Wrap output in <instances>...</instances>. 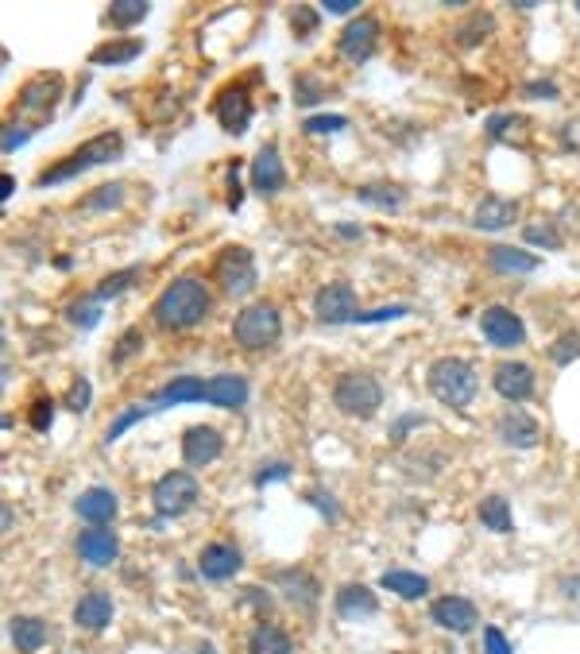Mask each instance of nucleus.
I'll list each match as a JSON object with an SVG mask.
<instances>
[{"mask_svg": "<svg viewBox=\"0 0 580 654\" xmlns=\"http://www.w3.org/2000/svg\"><path fill=\"white\" fill-rule=\"evenodd\" d=\"M310 504L318 507V511H325V515H329V519H333V515H337V504H333V500H329V496H310Z\"/></svg>", "mask_w": 580, "mask_h": 654, "instance_id": "obj_53", "label": "nucleus"}, {"mask_svg": "<svg viewBox=\"0 0 580 654\" xmlns=\"http://www.w3.org/2000/svg\"><path fill=\"white\" fill-rule=\"evenodd\" d=\"M580 357V337H573V333H565V337H557L550 345V360L557 364V368H565V364H573V360Z\"/></svg>", "mask_w": 580, "mask_h": 654, "instance_id": "obj_39", "label": "nucleus"}, {"mask_svg": "<svg viewBox=\"0 0 580 654\" xmlns=\"http://www.w3.org/2000/svg\"><path fill=\"white\" fill-rule=\"evenodd\" d=\"M78 519H86L89 527H109L116 519V496L109 488H86L78 500H74Z\"/></svg>", "mask_w": 580, "mask_h": 654, "instance_id": "obj_20", "label": "nucleus"}, {"mask_svg": "<svg viewBox=\"0 0 580 654\" xmlns=\"http://www.w3.org/2000/svg\"><path fill=\"white\" fill-rule=\"evenodd\" d=\"M515 221H519V202L499 198V194L480 198V206H476V213H472V225H476L480 233H499V229H511Z\"/></svg>", "mask_w": 580, "mask_h": 654, "instance_id": "obj_16", "label": "nucleus"}, {"mask_svg": "<svg viewBox=\"0 0 580 654\" xmlns=\"http://www.w3.org/2000/svg\"><path fill=\"white\" fill-rule=\"evenodd\" d=\"M542 268V260L534 252H522L511 244H492L488 248V271L495 275H530V271Z\"/></svg>", "mask_w": 580, "mask_h": 654, "instance_id": "obj_21", "label": "nucleus"}, {"mask_svg": "<svg viewBox=\"0 0 580 654\" xmlns=\"http://www.w3.org/2000/svg\"><path fill=\"white\" fill-rule=\"evenodd\" d=\"M74 550H78V558L93 569H105V565H113L120 558V542L109 527H86L78 542H74Z\"/></svg>", "mask_w": 580, "mask_h": 654, "instance_id": "obj_15", "label": "nucleus"}, {"mask_svg": "<svg viewBox=\"0 0 580 654\" xmlns=\"http://www.w3.org/2000/svg\"><path fill=\"white\" fill-rule=\"evenodd\" d=\"M144 349V333L140 329H124V337L116 341L113 349V364H124V360L132 357V353H140Z\"/></svg>", "mask_w": 580, "mask_h": 654, "instance_id": "obj_42", "label": "nucleus"}, {"mask_svg": "<svg viewBox=\"0 0 580 654\" xmlns=\"http://www.w3.org/2000/svg\"><path fill=\"white\" fill-rule=\"evenodd\" d=\"M356 198H360L364 206L383 209V213H399V209L406 206V190L403 186H395V182H387V179L364 182V186L356 190Z\"/></svg>", "mask_w": 580, "mask_h": 654, "instance_id": "obj_26", "label": "nucleus"}, {"mask_svg": "<svg viewBox=\"0 0 580 654\" xmlns=\"http://www.w3.org/2000/svg\"><path fill=\"white\" fill-rule=\"evenodd\" d=\"M476 515H480V523H484L488 531H499V535L511 531V504H507L503 496H484Z\"/></svg>", "mask_w": 580, "mask_h": 654, "instance_id": "obj_35", "label": "nucleus"}, {"mask_svg": "<svg viewBox=\"0 0 580 654\" xmlns=\"http://www.w3.org/2000/svg\"><path fill=\"white\" fill-rule=\"evenodd\" d=\"M484 654H511V643L499 627H484Z\"/></svg>", "mask_w": 580, "mask_h": 654, "instance_id": "obj_48", "label": "nucleus"}, {"mask_svg": "<svg viewBox=\"0 0 580 654\" xmlns=\"http://www.w3.org/2000/svg\"><path fill=\"white\" fill-rule=\"evenodd\" d=\"M426 384H430V395L441 399L445 407H453V411H464L472 399H476V391H480V376H476V368L461 357H441L430 364V376H426Z\"/></svg>", "mask_w": 580, "mask_h": 654, "instance_id": "obj_3", "label": "nucleus"}, {"mask_svg": "<svg viewBox=\"0 0 580 654\" xmlns=\"http://www.w3.org/2000/svg\"><path fill=\"white\" fill-rule=\"evenodd\" d=\"M321 8H325V12H333V16H352L360 4H356V0H325Z\"/></svg>", "mask_w": 580, "mask_h": 654, "instance_id": "obj_51", "label": "nucleus"}, {"mask_svg": "<svg viewBox=\"0 0 580 654\" xmlns=\"http://www.w3.org/2000/svg\"><path fill=\"white\" fill-rule=\"evenodd\" d=\"M337 612L345 616V620H364V616H372L376 612V593L372 589H364V585H345L341 593H337Z\"/></svg>", "mask_w": 580, "mask_h": 654, "instance_id": "obj_30", "label": "nucleus"}, {"mask_svg": "<svg viewBox=\"0 0 580 654\" xmlns=\"http://www.w3.org/2000/svg\"><path fill=\"white\" fill-rule=\"evenodd\" d=\"M287 476H290L287 461H275V465H267V469H260V473H256V488H267L271 480H287Z\"/></svg>", "mask_w": 580, "mask_h": 654, "instance_id": "obj_49", "label": "nucleus"}, {"mask_svg": "<svg viewBox=\"0 0 580 654\" xmlns=\"http://www.w3.org/2000/svg\"><path fill=\"white\" fill-rule=\"evenodd\" d=\"M492 387L495 395L507 399V403H526L534 395V368L526 360H507V364L495 368Z\"/></svg>", "mask_w": 580, "mask_h": 654, "instance_id": "obj_13", "label": "nucleus"}, {"mask_svg": "<svg viewBox=\"0 0 580 654\" xmlns=\"http://www.w3.org/2000/svg\"><path fill=\"white\" fill-rule=\"evenodd\" d=\"M522 237L530 240L534 248H546V252H557V248H561V237L553 233L550 225H526V233H522Z\"/></svg>", "mask_w": 580, "mask_h": 654, "instance_id": "obj_43", "label": "nucleus"}, {"mask_svg": "<svg viewBox=\"0 0 580 654\" xmlns=\"http://www.w3.org/2000/svg\"><path fill=\"white\" fill-rule=\"evenodd\" d=\"M147 0H113L109 8H105V24H113L116 31H128V28H136L140 20L147 16Z\"/></svg>", "mask_w": 580, "mask_h": 654, "instance_id": "obj_33", "label": "nucleus"}, {"mask_svg": "<svg viewBox=\"0 0 580 654\" xmlns=\"http://www.w3.org/2000/svg\"><path fill=\"white\" fill-rule=\"evenodd\" d=\"M522 124H526V120L515 117V113H495V117L488 120V136H492V140H511L515 132H522Z\"/></svg>", "mask_w": 580, "mask_h": 654, "instance_id": "obj_41", "label": "nucleus"}, {"mask_svg": "<svg viewBox=\"0 0 580 654\" xmlns=\"http://www.w3.org/2000/svg\"><path fill=\"white\" fill-rule=\"evenodd\" d=\"M379 581H383L387 593L403 596V600H418V596L430 593V581L422 573H410V569H387Z\"/></svg>", "mask_w": 580, "mask_h": 654, "instance_id": "obj_28", "label": "nucleus"}, {"mask_svg": "<svg viewBox=\"0 0 580 654\" xmlns=\"http://www.w3.org/2000/svg\"><path fill=\"white\" fill-rule=\"evenodd\" d=\"M333 233H337V237H348V240H360V237H364V229H360V225H337Z\"/></svg>", "mask_w": 580, "mask_h": 654, "instance_id": "obj_54", "label": "nucleus"}, {"mask_svg": "<svg viewBox=\"0 0 580 654\" xmlns=\"http://www.w3.org/2000/svg\"><path fill=\"white\" fill-rule=\"evenodd\" d=\"M66 407H70L74 415H86L89 411V380H74L70 395H66Z\"/></svg>", "mask_w": 580, "mask_h": 654, "instance_id": "obj_46", "label": "nucleus"}, {"mask_svg": "<svg viewBox=\"0 0 580 654\" xmlns=\"http://www.w3.org/2000/svg\"><path fill=\"white\" fill-rule=\"evenodd\" d=\"M577 12H580V4H577Z\"/></svg>", "mask_w": 580, "mask_h": 654, "instance_id": "obj_57", "label": "nucleus"}, {"mask_svg": "<svg viewBox=\"0 0 580 654\" xmlns=\"http://www.w3.org/2000/svg\"><path fill=\"white\" fill-rule=\"evenodd\" d=\"M209 306H213V295H209V287H205L202 279L178 275L174 283L163 287V295L155 298L151 318H155V326L167 329V333H182V329L198 326L205 314H209Z\"/></svg>", "mask_w": 580, "mask_h": 654, "instance_id": "obj_1", "label": "nucleus"}, {"mask_svg": "<svg viewBox=\"0 0 580 654\" xmlns=\"http://www.w3.org/2000/svg\"><path fill=\"white\" fill-rule=\"evenodd\" d=\"M113 620V600L109 593H86L74 604V624L86 627V631H105Z\"/></svg>", "mask_w": 580, "mask_h": 654, "instance_id": "obj_25", "label": "nucleus"}, {"mask_svg": "<svg viewBox=\"0 0 580 654\" xmlns=\"http://www.w3.org/2000/svg\"><path fill=\"white\" fill-rule=\"evenodd\" d=\"M430 616H434L437 627H445L453 635H464V631L476 627V604L464 600V596H441V600H434Z\"/></svg>", "mask_w": 580, "mask_h": 654, "instance_id": "obj_17", "label": "nucleus"}, {"mask_svg": "<svg viewBox=\"0 0 580 654\" xmlns=\"http://www.w3.org/2000/svg\"><path fill=\"white\" fill-rule=\"evenodd\" d=\"M124 182H101L97 190H89L86 198L78 202V209L82 213H109V209H120L124 206Z\"/></svg>", "mask_w": 580, "mask_h": 654, "instance_id": "obj_32", "label": "nucleus"}, {"mask_svg": "<svg viewBox=\"0 0 580 654\" xmlns=\"http://www.w3.org/2000/svg\"><path fill=\"white\" fill-rule=\"evenodd\" d=\"M205 387L209 380H198V376H178L167 387H159L151 395V411H163V407H182V403H205Z\"/></svg>", "mask_w": 580, "mask_h": 654, "instance_id": "obj_19", "label": "nucleus"}, {"mask_svg": "<svg viewBox=\"0 0 580 654\" xmlns=\"http://www.w3.org/2000/svg\"><path fill=\"white\" fill-rule=\"evenodd\" d=\"M147 415H151V407H128V411H120V415L113 418V426L105 430V442H116L124 430H132V426H136L140 418H147Z\"/></svg>", "mask_w": 580, "mask_h": 654, "instance_id": "obj_40", "label": "nucleus"}, {"mask_svg": "<svg viewBox=\"0 0 580 654\" xmlns=\"http://www.w3.org/2000/svg\"><path fill=\"white\" fill-rule=\"evenodd\" d=\"M379 47V20L376 16H352L345 31L337 35V55L345 62H368Z\"/></svg>", "mask_w": 580, "mask_h": 654, "instance_id": "obj_10", "label": "nucleus"}, {"mask_svg": "<svg viewBox=\"0 0 580 654\" xmlns=\"http://www.w3.org/2000/svg\"><path fill=\"white\" fill-rule=\"evenodd\" d=\"M480 333L488 337V345L495 349H519L526 341V326H522L519 314H511L507 306H488L480 314Z\"/></svg>", "mask_w": 580, "mask_h": 654, "instance_id": "obj_11", "label": "nucleus"}, {"mask_svg": "<svg viewBox=\"0 0 580 654\" xmlns=\"http://www.w3.org/2000/svg\"><path fill=\"white\" fill-rule=\"evenodd\" d=\"M383 403V384L372 372H341L333 380V407L348 418H372Z\"/></svg>", "mask_w": 580, "mask_h": 654, "instance_id": "obj_5", "label": "nucleus"}, {"mask_svg": "<svg viewBox=\"0 0 580 654\" xmlns=\"http://www.w3.org/2000/svg\"><path fill=\"white\" fill-rule=\"evenodd\" d=\"M240 565H244V558H240V550L229 546V542H213V546H205L202 558H198V569H202L205 581H229V577L240 573Z\"/></svg>", "mask_w": 580, "mask_h": 654, "instance_id": "obj_18", "label": "nucleus"}, {"mask_svg": "<svg viewBox=\"0 0 580 654\" xmlns=\"http://www.w3.org/2000/svg\"><path fill=\"white\" fill-rule=\"evenodd\" d=\"M492 31H495L492 12H476V16H468L461 28H457V43H461V47H476V43L488 39Z\"/></svg>", "mask_w": 580, "mask_h": 654, "instance_id": "obj_36", "label": "nucleus"}, {"mask_svg": "<svg viewBox=\"0 0 580 654\" xmlns=\"http://www.w3.org/2000/svg\"><path fill=\"white\" fill-rule=\"evenodd\" d=\"M283 337V318L271 302H252L236 314L232 322V341L248 353H263V349H275Z\"/></svg>", "mask_w": 580, "mask_h": 654, "instance_id": "obj_4", "label": "nucleus"}, {"mask_svg": "<svg viewBox=\"0 0 580 654\" xmlns=\"http://www.w3.org/2000/svg\"><path fill=\"white\" fill-rule=\"evenodd\" d=\"M198 654H217V647H213V643H202V647H198Z\"/></svg>", "mask_w": 580, "mask_h": 654, "instance_id": "obj_56", "label": "nucleus"}, {"mask_svg": "<svg viewBox=\"0 0 580 654\" xmlns=\"http://www.w3.org/2000/svg\"><path fill=\"white\" fill-rule=\"evenodd\" d=\"M205 403L225 407V411H240L248 403V380L244 376H213L205 387Z\"/></svg>", "mask_w": 580, "mask_h": 654, "instance_id": "obj_23", "label": "nucleus"}, {"mask_svg": "<svg viewBox=\"0 0 580 654\" xmlns=\"http://www.w3.org/2000/svg\"><path fill=\"white\" fill-rule=\"evenodd\" d=\"M136 55H144V39H116V43L93 47L89 62L93 66H124V62H132Z\"/></svg>", "mask_w": 580, "mask_h": 654, "instance_id": "obj_29", "label": "nucleus"}, {"mask_svg": "<svg viewBox=\"0 0 580 654\" xmlns=\"http://www.w3.org/2000/svg\"><path fill=\"white\" fill-rule=\"evenodd\" d=\"M499 438L511 449H534L542 442V426H538V418L511 411V415L499 418Z\"/></svg>", "mask_w": 580, "mask_h": 654, "instance_id": "obj_22", "label": "nucleus"}, {"mask_svg": "<svg viewBox=\"0 0 580 654\" xmlns=\"http://www.w3.org/2000/svg\"><path fill=\"white\" fill-rule=\"evenodd\" d=\"M8 639H12V647L20 654H35L51 639V627L43 624V620H35V616H16L8 624Z\"/></svg>", "mask_w": 580, "mask_h": 654, "instance_id": "obj_27", "label": "nucleus"}, {"mask_svg": "<svg viewBox=\"0 0 580 654\" xmlns=\"http://www.w3.org/2000/svg\"><path fill=\"white\" fill-rule=\"evenodd\" d=\"M314 318H318L321 326H348V322H356V318H360V310H356V291L348 287L345 279L325 283L318 295H314Z\"/></svg>", "mask_w": 580, "mask_h": 654, "instance_id": "obj_9", "label": "nucleus"}, {"mask_svg": "<svg viewBox=\"0 0 580 654\" xmlns=\"http://www.w3.org/2000/svg\"><path fill=\"white\" fill-rule=\"evenodd\" d=\"M290 24H294V35H298V39L314 35V28H318V8H294V12H290Z\"/></svg>", "mask_w": 580, "mask_h": 654, "instance_id": "obj_44", "label": "nucleus"}, {"mask_svg": "<svg viewBox=\"0 0 580 654\" xmlns=\"http://www.w3.org/2000/svg\"><path fill=\"white\" fill-rule=\"evenodd\" d=\"M58 97H62V74H43V78H31L20 90V105L35 109V113H51Z\"/></svg>", "mask_w": 580, "mask_h": 654, "instance_id": "obj_24", "label": "nucleus"}, {"mask_svg": "<svg viewBox=\"0 0 580 654\" xmlns=\"http://www.w3.org/2000/svg\"><path fill=\"white\" fill-rule=\"evenodd\" d=\"M101 298L97 295H82V298H74L70 306H66V322L70 326H78V329H93L97 322H101Z\"/></svg>", "mask_w": 580, "mask_h": 654, "instance_id": "obj_34", "label": "nucleus"}, {"mask_svg": "<svg viewBox=\"0 0 580 654\" xmlns=\"http://www.w3.org/2000/svg\"><path fill=\"white\" fill-rule=\"evenodd\" d=\"M12 190H16V182H12V175H0V198H4V202L12 198Z\"/></svg>", "mask_w": 580, "mask_h": 654, "instance_id": "obj_55", "label": "nucleus"}, {"mask_svg": "<svg viewBox=\"0 0 580 654\" xmlns=\"http://www.w3.org/2000/svg\"><path fill=\"white\" fill-rule=\"evenodd\" d=\"M325 93H329V86H321V78H314V74H298L294 78V105H302V109L318 105Z\"/></svg>", "mask_w": 580, "mask_h": 654, "instance_id": "obj_38", "label": "nucleus"}, {"mask_svg": "<svg viewBox=\"0 0 580 654\" xmlns=\"http://www.w3.org/2000/svg\"><path fill=\"white\" fill-rule=\"evenodd\" d=\"M526 93H530V97H557V90H553L550 82H530Z\"/></svg>", "mask_w": 580, "mask_h": 654, "instance_id": "obj_52", "label": "nucleus"}, {"mask_svg": "<svg viewBox=\"0 0 580 654\" xmlns=\"http://www.w3.org/2000/svg\"><path fill=\"white\" fill-rule=\"evenodd\" d=\"M120 155H124V140H120V132H105V136H97V140L82 144L74 155H66V159H58V163H51V167H43L39 179H35V186H58V182H66V179H78V175H86L89 167L113 163V159H120Z\"/></svg>", "mask_w": 580, "mask_h": 654, "instance_id": "obj_2", "label": "nucleus"}, {"mask_svg": "<svg viewBox=\"0 0 580 654\" xmlns=\"http://www.w3.org/2000/svg\"><path fill=\"white\" fill-rule=\"evenodd\" d=\"M290 651H294V643H290L287 631H279V627L260 624L248 635V654H290Z\"/></svg>", "mask_w": 580, "mask_h": 654, "instance_id": "obj_31", "label": "nucleus"}, {"mask_svg": "<svg viewBox=\"0 0 580 654\" xmlns=\"http://www.w3.org/2000/svg\"><path fill=\"white\" fill-rule=\"evenodd\" d=\"M136 279H140V268H124V271H116V275H109V279H101L93 295L101 298V302H113V298L124 295V291H128Z\"/></svg>", "mask_w": 580, "mask_h": 654, "instance_id": "obj_37", "label": "nucleus"}, {"mask_svg": "<svg viewBox=\"0 0 580 654\" xmlns=\"http://www.w3.org/2000/svg\"><path fill=\"white\" fill-rule=\"evenodd\" d=\"M213 275L229 298H244L256 287V256L248 248H225L213 264Z\"/></svg>", "mask_w": 580, "mask_h": 654, "instance_id": "obj_7", "label": "nucleus"}, {"mask_svg": "<svg viewBox=\"0 0 580 654\" xmlns=\"http://www.w3.org/2000/svg\"><path fill=\"white\" fill-rule=\"evenodd\" d=\"M345 124L348 120L341 117V113H325V117H310L302 128H306V132H341Z\"/></svg>", "mask_w": 580, "mask_h": 654, "instance_id": "obj_47", "label": "nucleus"}, {"mask_svg": "<svg viewBox=\"0 0 580 654\" xmlns=\"http://www.w3.org/2000/svg\"><path fill=\"white\" fill-rule=\"evenodd\" d=\"M248 179H252V190L260 198H271V194H279L287 186V167H283V155H279L275 144H263L256 151V159L248 167Z\"/></svg>", "mask_w": 580, "mask_h": 654, "instance_id": "obj_12", "label": "nucleus"}, {"mask_svg": "<svg viewBox=\"0 0 580 654\" xmlns=\"http://www.w3.org/2000/svg\"><path fill=\"white\" fill-rule=\"evenodd\" d=\"M213 117H217V124H221L229 136H244L248 124H252V117H256L252 90H248L244 82H229L225 90L217 93V101H213Z\"/></svg>", "mask_w": 580, "mask_h": 654, "instance_id": "obj_8", "label": "nucleus"}, {"mask_svg": "<svg viewBox=\"0 0 580 654\" xmlns=\"http://www.w3.org/2000/svg\"><path fill=\"white\" fill-rule=\"evenodd\" d=\"M151 504L163 519L174 515H186L190 507L198 504V480L186 473V469H174V473L159 476V484L151 488Z\"/></svg>", "mask_w": 580, "mask_h": 654, "instance_id": "obj_6", "label": "nucleus"}, {"mask_svg": "<svg viewBox=\"0 0 580 654\" xmlns=\"http://www.w3.org/2000/svg\"><path fill=\"white\" fill-rule=\"evenodd\" d=\"M28 128H12V124H8V128H4V151H16L20 148V144H28Z\"/></svg>", "mask_w": 580, "mask_h": 654, "instance_id": "obj_50", "label": "nucleus"}, {"mask_svg": "<svg viewBox=\"0 0 580 654\" xmlns=\"http://www.w3.org/2000/svg\"><path fill=\"white\" fill-rule=\"evenodd\" d=\"M221 453H225V438H221L213 426H190V430L182 434V457H186L190 469L213 465Z\"/></svg>", "mask_w": 580, "mask_h": 654, "instance_id": "obj_14", "label": "nucleus"}, {"mask_svg": "<svg viewBox=\"0 0 580 654\" xmlns=\"http://www.w3.org/2000/svg\"><path fill=\"white\" fill-rule=\"evenodd\" d=\"M51 418H55V403L43 395V399H35L31 403V411H28V422H31V430H47L51 426Z\"/></svg>", "mask_w": 580, "mask_h": 654, "instance_id": "obj_45", "label": "nucleus"}]
</instances>
